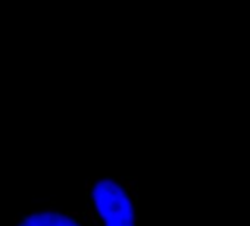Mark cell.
Returning <instances> with one entry per match:
<instances>
[{"mask_svg":"<svg viewBox=\"0 0 250 226\" xmlns=\"http://www.w3.org/2000/svg\"><path fill=\"white\" fill-rule=\"evenodd\" d=\"M12 226H90L87 217L81 211L42 210L22 216Z\"/></svg>","mask_w":250,"mask_h":226,"instance_id":"cell-2","label":"cell"},{"mask_svg":"<svg viewBox=\"0 0 250 226\" xmlns=\"http://www.w3.org/2000/svg\"><path fill=\"white\" fill-rule=\"evenodd\" d=\"M84 194L90 226H139L137 176H93Z\"/></svg>","mask_w":250,"mask_h":226,"instance_id":"cell-1","label":"cell"}]
</instances>
